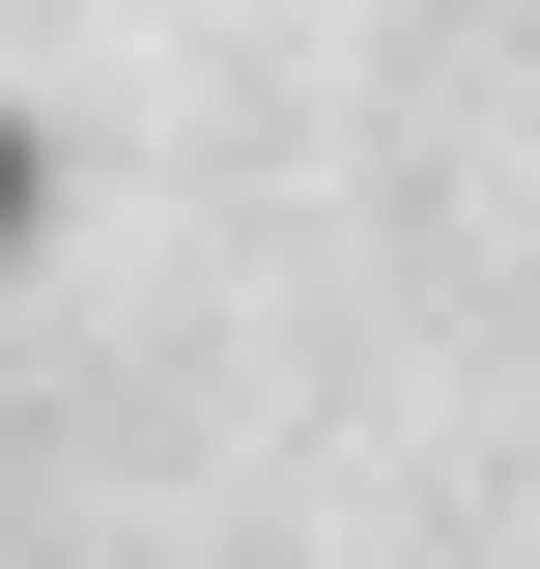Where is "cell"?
I'll return each instance as SVG.
<instances>
[{"label":"cell","mask_w":540,"mask_h":569,"mask_svg":"<svg viewBox=\"0 0 540 569\" xmlns=\"http://www.w3.org/2000/svg\"><path fill=\"white\" fill-rule=\"evenodd\" d=\"M29 228H58V114H0V284H29Z\"/></svg>","instance_id":"cell-1"}]
</instances>
